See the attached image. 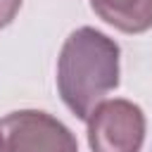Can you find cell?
Masks as SVG:
<instances>
[{"label": "cell", "mask_w": 152, "mask_h": 152, "mask_svg": "<svg viewBox=\"0 0 152 152\" xmlns=\"http://www.w3.org/2000/svg\"><path fill=\"white\" fill-rule=\"evenodd\" d=\"M19 5H21V0H0V28L14 19Z\"/></svg>", "instance_id": "5b68a950"}, {"label": "cell", "mask_w": 152, "mask_h": 152, "mask_svg": "<svg viewBox=\"0 0 152 152\" xmlns=\"http://www.w3.org/2000/svg\"><path fill=\"white\" fill-rule=\"evenodd\" d=\"M90 5L107 24L126 33H140L152 26V0H90Z\"/></svg>", "instance_id": "277c9868"}, {"label": "cell", "mask_w": 152, "mask_h": 152, "mask_svg": "<svg viewBox=\"0 0 152 152\" xmlns=\"http://www.w3.org/2000/svg\"><path fill=\"white\" fill-rule=\"evenodd\" d=\"M57 83L66 107L78 119H88L97 102L119 83L116 43L88 26L74 31L59 55Z\"/></svg>", "instance_id": "6da1fadb"}, {"label": "cell", "mask_w": 152, "mask_h": 152, "mask_svg": "<svg viewBox=\"0 0 152 152\" xmlns=\"http://www.w3.org/2000/svg\"><path fill=\"white\" fill-rule=\"evenodd\" d=\"M0 152H2V135H0Z\"/></svg>", "instance_id": "8992f818"}, {"label": "cell", "mask_w": 152, "mask_h": 152, "mask_svg": "<svg viewBox=\"0 0 152 152\" xmlns=\"http://www.w3.org/2000/svg\"><path fill=\"white\" fill-rule=\"evenodd\" d=\"M7 152H78L66 126L45 112H14L2 121Z\"/></svg>", "instance_id": "3957f363"}, {"label": "cell", "mask_w": 152, "mask_h": 152, "mask_svg": "<svg viewBox=\"0 0 152 152\" xmlns=\"http://www.w3.org/2000/svg\"><path fill=\"white\" fill-rule=\"evenodd\" d=\"M90 147L93 152H138L145 135L140 107L126 100H109L90 112Z\"/></svg>", "instance_id": "7a4b0ae2"}]
</instances>
